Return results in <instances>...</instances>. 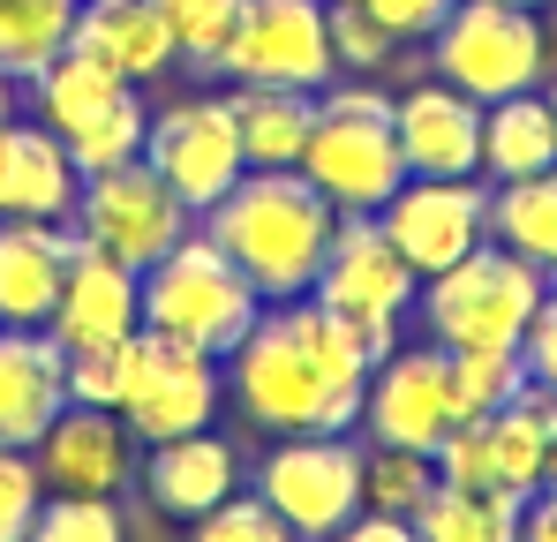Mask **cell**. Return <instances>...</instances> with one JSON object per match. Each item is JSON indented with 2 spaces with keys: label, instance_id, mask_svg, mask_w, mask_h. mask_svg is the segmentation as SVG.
Wrapping results in <instances>:
<instances>
[{
  "label": "cell",
  "instance_id": "cell-34",
  "mask_svg": "<svg viewBox=\"0 0 557 542\" xmlns=\"http://www.w3.org/2000/svg\"><path fill=\"white\" fill-rule=\"evenodd\" d=\"M188 542H301L257 490H234L226 505H211L203 520H188Z\"/></svg>",
  "mask_w": 557,
  "mask_h": 542
},
{
  "label": "cell",
  "instance_id": "cell-21",
  "mask_svg": "<svg viewBox=\"0 0 557 542\" xmlns=\"http://www.w3.org/2000/svg\"><path fill=\"white\" fill-rule=\"evenodd\" d=\"M69 407V347L53 332L0 324V445L30 452Z\"/></svg>",
  "mask_w": 557,
  "mask_h": 542
},
{
  "label": "cell",
  "instance_id": "cell-45",
  "mask_svg": "<svg viewBox=\"0 0 557 542\" xmlns=\"http://www.w3.org/2000/svg\"><path fill=\"white\" fill-rule=\"evenodd\" d=\"M520 8H543V0H520Z\"/></svg>",
  "mask_w": 557,
  "mask_h": 542
},
{
  "label": "cell",
  "instance_id": "cell-7",
  "mask_svg": "<svg viewBox=\"0 0 557 542\" xmlns=\"http://www.w3.org/2000/svg\"><path fill=\"white\" fill-rule=\"evenodd\" d=\"M38 121L61 136V151L76 159V174H106V167H128V159H144V128H151V113H144V84H128V76H113L98 53L84 46H69L38 84Z\"/></svg>",
  "mask_w": 557,
  "mask_h": 542
},
{
  "label": "cell",
  "instance_id": "cell-4",
  "mask_svg": "<svg viewBox=\"0 0 557 542\" xmlns=\"http://www.w3.org/2000/svg\"><path fill=\"white\" fill-rule=\"evenodd\" d=\"M257 317H264V294L242 279V264L203 226L144 271V324L166 332V340H188V347H203L219 361L249 340Z\"/></svg>",
  "mask_w": 557,
  "mask_h": 542
},
{
  "label": "cell",
  "instance_id": "cell-23",
  "mask_svg": "<svg viewBox=\"0 0 557 542\" xmlns=\"http://www.w3.org/2000/svg\"><path fill=\"white\" fill-rule=\"evenodd\" d=\"M76 159L46 121H0V219H76Z\"/></svg>",
  "mask_w": 557,
  "mask_h": 542
},
{
  "label": "cell",
  "instance_id": "cell-40",
  "mask_svg": "<svg viewBox=\"0 0 557 542\" xmlns=\"http://www.w3.org/2000/svg\"><path fill=\"white\" fill-rule=\"evenodd\" d=\"M324 542H422V535H414V520H399V513H370V505H362L339 535H324Z\"/></svg>",
  "mask_w": 557,
  "mask_h": 542
},
{
  "label": "cell",
  "instance_id": "cell-1",
  "mask_svg": "<svg viewBox=\"0 0 557 542\" xmlns=\"http://www.w3.org/2000/svg\"><path fill=\"white\" fill-rule=\"evenodd\" d=\"M370 369L376 355L362 324H347L339 309L301 294V301H264L249 340L226 355V392H234L242 422H257L272 438H339L362 422Z\"/></svg>",
  "mask_w": 557,
  "mask_h": 542
},
{
  "label": "cell",
  "instance_id": "cell-2",
  "mask_svg": "<svg viewBox=\"0 0 557 542\" xmlns=\"http://www.w3.org/2000/svg\"><path fill=\"white\" fill-rule=\"evenodd\" d=\"M332 226H339V211L317 196V181L301 167H249L203 211V234L242 264V279L264 301H301L317 286Z\"/></svg>",
  "mask_w": 557,
  "mask_h": 542
},
{
  "label": "cell",
  "instance_id": "cell-24",
  "mask_svg": "<svg viewBox=\"0 0 557 542\" xmlns=\"http://www.w3.org/2000/svg\"><path fill=\"white\" fill-rule=\"evenodd\" d=\"M76 46L98 53V61H106L113 76H128V84H159L166 69H182L159 0H84V15H76Z\"/></svg>",
  "mask_w": 557,
  "mask_h": 542
},
{
  "label": "cell",
  "instance_id": "cell-42",
  "mask_svg": "<svg viewBox=\"0 0 557 542\" xmlns=\"http://www.w3.org/2000/svg\"><path fill=\"white\" fill-rule=\"evenodd\" d=\"M8 113H15V84L0 76V121H8Z\"/></svg>",
  "mask_w": 557,
  "mask_h": 542
},
{
  "label": "cell",
  "instance_id": "cell-14",
  "mask_svg": "<svg viewBox=\"0 0 557 542\" xmlns=\"http://www.w3.org/2000/svg\"><path fill=\"white\" fill-rule=\"evenodd\" d=\"M219 76L278 90H324L339 76L332 61V0H242V23L226 38Z\"/></svg>",
  "mask_w": 557,
  "mask_h": 542
},
{
  "label": "cell",
  "instance_id": "cell-43",
  "mask_svg": "<svg viewBox=\"0 0 557 542\" xmlns=\"http://www.w3.org/2000/svg\"><path fill=\"white\" fill-rule=\"evenodd\" d=\"M543 490H557V445H550V475H543Z\"/></svg>",
  "mask_w": 557,
  "mask_h": 542
},
{
  "label": "cell",
  "instance_id": "cell-36",
  "mask_svg": "<svg viewBox=\"0 0 557 542\" xmlns=\"http://www.w3.org/2000/svg\"><path fill=\"white\" fill-rule=\"evenodd\" d=\"M46 505V482H38V459L15 445H0V542H30V520Z\"/></svg>",
  "mask_w": 557,
  "mask_h": 542
},
{
  "label": "cell",
  "instance_id": "cell-16",
  "mask_svg": "<svg viewBox=\"0 0 557 542\" xmlns=\"http://www.w3.org/2000/svg\"><path fill=\"white\" fill-rule=\"evenodd\" d=\"M376 226L392 234V249L422 279H437L445 264H460L467 249L490 242V188L467 174V181H430V174H407L392 188V204L376 211Z\"/></svg>",
  "mask_w": 557,
  "mask_h": 542
},
{
  "label": "cell",
  "instance_id": "cell-31",
  "mask_svg": "<svg viewBox=\"0 0 557 542\" xmlns=\"http://www.w3.org/2000/svg\"><path fill=\"white\" fill-rule=\"evenodd\" d=\"M166 30H174V61L188 76H219L226 61V38L242 23V0H159Z\"/></svg>",
  "mask_w": 557,
  "mask_h": 542
},
{
  "label": "cell",
  "instance_id": "cell-19",
  "mask_svg": "<svg viewBox=\"0 0 557 542\" xmlns=\"http://www.w3.org/2000/svg\"><path fill=\"white\" fill-rule=\"evenodd\" d=\"M46 332H53L69 355H76V347H121V340H136V332H144V271L113 264V257H98V249H76Z\"/></svg>",
  "mask_w": 557,
  "mask_h": 542
},
{
  "label": "cell",
  "instance_id": "cell-5",
  "mask_svg": "<svg viewBox=\"0 0 557 542\" xmlns=\"http://www.w3.org/2000/svg\"><path fill=\"white\" fill-rule=\"evenodd\" d=\"M550 294V271L512 257L505 242L467 249L460 264H445L437 279H422V324L437 347H520L535 309Z\"/></svg>",
  "mask_w": 557,
  "mask_h": 542
},
{
  "label": "cell",
  "instance_id": "cell-41",
  "mask_svg": "<svg viewBox=\"0 0 557 542\" xmlns=\"http://www.w3.org/2000/svg\"><path fill=\"white\" fill-rule=\"evenodd\" d=\"M520 542H557V490H535L520 513Z\"/></svg>",
  "mask_w": 557,
  "mask_h": 542
},
{
  "label": "cell",
  "instance_id": "cell-44",
  "mask_svg": "<svg viewBox=\"0 0 557 542\" xmlns=\"http://www.w3.org/2000/svg\"><path fill=\"white\" fill-rule=\"evenodd\" d=\"M543 98H550V113H557V84H550V90H543Z\"/></svg>",
  "mask_w": 557,
  "mask_h": 542
},
{
  "label": "cell",
  "instance_id": "cell-17",
  "mask_svg": "<svg viewBox=\"0 0 557 542\" xmlns=\"http://www.w3.org/2000/svg\"><path fill=\"white\" fill-rule=\"evenodd\" d=\"M38 459V482L46 490H76V497H121L136 482V430L113 415V407H84L69 399L53 415V430L30 445Z\"/></svg>",
  "mask_w": 557,
  "mask_h": 542
},
{
  "label": "cell",
  "instance_id": "cell-37",
  "mask_svg": "<svg viewBox=\"0 0 557 542\" xmlns=\"http://www.w3.org/2000/svg\"><path fill=\"white\" fill-rule=\"evenodd\" d=\"M121 384H128V340L121 347H76L69 355V399L121 415Z\"/></svg>",
  "mask_w": 557,
  "mask_h": 542
},
{
  "label": "cell",
  "instance_id": "cell-30",
  "mask_svg": "<svg viewBox=\"0 0 557 542\" xmlns=\"http://www.w3.org/2000/svg\"><path fill=\"white\" fill-rule=\"evenodd\" d=\"M453 355V399H460V422H482L497 407H512L528 392V361L520 347H445Z\"/></svg>",
  "mask_w": 557,
  "mask_h": 542
},
{
  "label": "cell",
  "instance_id": "cell-18",
  "mask_svg": "<svg viewBox=\"0 0 557 542\" xmlns=\"http://www.w3.org/2000/svg\"><path fill=\"white\" fill-rule=\"evenodd\" d=\"M392 128H399L407 174H430V181L482 174V106H474L467 90H453L445 76L399 90V98H392Z\"/></svg>",
  "mask_w": 557,
  "mask_h": 542
},
{
  "label": "cell",
  "instance_id": "cell-11",
  "mask_svg": "<svg viewBox=\"0 0 557 542\" xmlns=\"http://www.w3.org/2000/svg\"><path fill=\"white\" fill-rule=\"evenodd\" d=\"M144 167L182 196L188 211L203 219L234 181L249 174V151H242V121H234V98H211V90H188L166 98L144 128Z\"/></svg>",
  "mask_w": 557,
  "mask_h": 542
},
{
  "label": "cell",
  "instance_id": "cell-35",
  "mask_svg": "<svg viewBox=\"0 0 557 542\" xmlns=\"http://www.w3.org/2000/svg\"><path fill=\"white\" fill-rule=\"evenodd\" d=\"M392 46H399V38L376 23L362 0H332V61H339V69L370 76V69H384V61H392Z\"/></svg>",
  "mask_w": 557,
  "mask_h": 542
},
{
  "label": "cell",
  "instance_id": "cell-10",
  "mask_svg": "<svg viewBox=\"0 0 557 542\" xmlns=\"http://www.w3.org/2000/svg\"><path fill=\"white\" fill-rule=\"evenodd\" d=\"M226 399V369L219 355L166 340V332H136L128 340V384H121V422L136 430V445H166L188 430H211Z\"/></svg>",
  "mask_w": 557,
  "mask_h": 542
},
{
  "label": "cell",
  "instance_id": "cell-3",
  "mask_svg": "<svg viewBox=\"0 0 557 542\" xmlns=\"http://www.w3.org/2000/svg\"><path fill=\"white\" fill-rule=\"evenodd\" d=\"M301 174L317 181V196L355 219V211H384L392 188L407 181L399 159V128H392V98L376 84H324L317 90V128L301 151Z\"/></svg>",
  "mask_w": 557,
  "mask_h": 542
},
{
  "label": "cell",
  "instance_id": "cell-29",
  "mask_svg": "<svg viewBox=\"0 0 557 542\" xmlns=\"http://www.w3.org/2000/svg\"><path fill=\"white\" fill-rule=\"evenodd\" d=\"M490 242H505L528 264H557V167L528 181H497L490 188Z\"/></svg>",
  "mask_w": 557,
  "mask_h": 542
},
{
  "label": "cell",
  "instance_id": "cell-46",
  "mask_svg": "<svg viewBox=\"0 0 557 542\" xmlns=\"http://www.w3.org/2000/svg\"><path fill=\"white\" fill-rule=\"evenodd\" d=\"M550 286H557V264H550Z\"/></svg>",
  "mask_w": 557,
  "mask_h": 542
},
{
  "label": "cell",
  "instance_id": "cell-12",
  "mask_svg": "<svg viewBox=\"0 0 557 542\" xmlns=\"http://www.w3.org/2000/svg\"><path fill=\"white\" fill-rule=\"evenodd\" d=\"M550 445H557V392L528 384L512 407H497L482 422H453V438L437 445V482L535 497L550 475Z\"/></svg>",
  "mask_w": 557,
  "mask_h": 542
},
{
  "label": "cell",
  "instance_id": "cell-13",
  "mask_svg": "<svg viewBox=\"0 0 557 542\" xmlns=\"http://www.w3.org/2000/svg\"><path fill=\"white\" fill-rule=\"evenodd\" d=\"M362 459L370 452L355 445L347 430L339 438H278L264 452V467H257V497L301 542H324L362 513Z\"/></svg>",
  "mask_w": 557,
  "mask_h": 542
},
{
  "label": "cell",
  "instance_id": "cell-6",
  "mask_svg": "<svg viewBox=\"0 0 557 542\" xmlns=\"http://www.w3.org/2000/svg\"><path fill=\"white\" fill-rule=\"evenodd\" d=\"M430 69L453 90H467L474 106L535 90L543 69H550L543 8H520V0H453V15L430 30Z\"/></svg>",
  "mask_w": 557,
  "mask_h": 542
},
{
  "label": "cell",
  "instance_id": "cell-38",
  "mask_svg": "<svg viewBox=\"0 0 557 542\" xmlns=\"http://www.w3.org/2000/svg\"><path fill=\"white\" fill-rule=\"evenodd\" d=\"M362 8H370V15L392 30V38H399V46H414V38L430 46V30L453 15V0H362Z\"/></svg>",
  "mask_w": 557,
  "mask_h": 542
},
{
  "label": "cell",
  "instance_id": "cell-22",
  "mask_svg": "<svg viewBox=\"0 0 557 542\" xmlns=\"http://www.w3.org/2000/svg\"><path fill=\"white\" fill-rule=\"evenodd\" d=\"M234 490H242V452L219 430H188V438H166V445H144V497L166 520H203Z\"/></svg>",
  "mask_w": 557,
  "mask_h": 542
},
{
  "label": "cell",
  "instance_id": "cell-33",
  "mask_svg": "<svg viewBox=\"0 0 557 542\" xmlns=\"http://www.w3.org/2000/svg\"><path fill=\"white\" fill-rule=\"evenodd\" d=\"M30 542H128L121 497H76V490H46Z\"/></svg>",
  "mask_w": 557,
  "mask_h": 542
},
{
  "label": "cell",
  "instance_id": "cell-8",
  "mask_svg": "<svg viewBox=\"0 0 557 542\" xmlns=\"http://www.w3.org/2000/svg\"><path fill=\"white\" fill-rule=\"evenodd\" d=\"M309 294H317L324 309H339L347 324H362L370 355L384 361L392 347H399L407 309L422 301V271L392 249V234L376 226L370 211H355V219L332 226V249H324V271H317Z\"/></svg>",
  "mask_w": 557,
  "mask_h": 542
},
{
  "label": "cell",
  "instance_id": "cell-9",
  "mask_svg": "<svg viewBox=\"0 0 557 542\" xmlns=\"http://www.w3.org/2000/svg\"><path fill=\"white\" fill-rule=\"evenodd\" d=\"M69 226H76L84 249H98V257H113V264H128V271H151L174 242L196 234V211H188L144 159H128V167L84 174L76 219H69Z\"/></svg>",
  "mask_w": 557,
  "mask_h": 542
},
{
  "label": "cell",
  "instance_id": "cell-39",
  "mask_svg": "<svg viewBox=\"0 0 557 542\" xmlns=\"http://www.w3.org/2000/svg\"><path fill=\"white\" fill-rule=\"evenodd\" d=\"M520 361H528V384L557 392V286L543 294V309H535V324H528V340H520Z\"/></svg>",
  "mask_w": 557,
  "mask_h": 542
},
{
  "label": "cell",
  "instance_id": "cell-20",
  "mask_svg": "<svg viewBox=\"0 0 557 542\" xmlns=\"http://www.w3.org/2000/svg\"><path fill=\"white\" fill-rule=\"evenodd\" d=\"M76 249L84 242L69 219H0V324L46 332Z\"/></svg>",
  "mask_w": 557,
  "mask_h": 542
},
{
  "label": "cell",
  "instance_id": "cell-32",
  "mask_svg": "<svg viewBox=\"0 0 557 542\" xmlns=\"http://www.w3.org/2000/svg\"><path fill=\"white\" fill-rule=\"evenodd\" d=\"M430 490H437V459H430V452L370 445V459H362V505H370V513L414 520V513L430 505Z\"/></svg>",
  "mask_w": 557,
  "mask_h": 542
},
{
  "label": "cell",
  "instance_id": "cell-25",
  "mask_svg": "<svg viewBox=\"0 0 557 542\" xmlns=\"http://www.w3.org/2000/svg\"><path fill=\"white\" fill-rule=\"evenodd\" d=\"M557 167V113L543 90L482 106V174L490 181H528Z\"/></svg>",
  "mask_w": 557,
  "mask_h": 542
},
{
  "label": "cell",
  "instance_id": "cell-15",
  "mask_svg": "<svg viewBox=\"0 0 557 542\" xmlns=\"http://www.w3.org/2000/svg\"><path fill=\"white\" fill-rule=\"evenodd\" d=\"M460 422V399H453V355L430 340V347H392L370 369V392H362V430L370 445H399V452H430L453 438Z\"/></svg>",
  "mask_w": 557,
  "mask_h": 542
},
{
  "label": "cell",
  "instance_id": "cell-26",
  "mask_svg": "<svg viewBox=\"0 0 557 542\" xmlns=\"http://www.w3.org/2000/svg\"><path fill=\"white\" fill-rule=\"evenodd\" d=\"M234 121L249 167H301L309 128H317V90H278V84H234Z\"/></svg>",
  "mask_w": 557,
  "mask_h": 542
},
{
  "label": "cell",
  "instance_id": "cell-28",
  "mask_svg": "<svg viewBox=\"0 0 557 542\" xmlns=\"http://www.w3.org/2000/svg\"><path fill=\"white\" fill-rule=\"evenodd\" d=\"M520 513H528V497H512V490L437 482L430 505L414 513V535L422 542H520Z\"/></svg>",
  "mask_w": 557,
  "mask_h": 542
},
{
  "label": "cell",
  "instance_id": "cell-27",
  "mask_svg": "<svg viewBox=\"0 0 557 542\" xmlns=\"http://www.w3.org/2000/svg\"><path fill=\"white\" fill-rule=\"evenodd\" d=\"M84 0H0V76L38 84L69 46H76Z\"/></svg>",
  "mask_w": 557,
  "mask_h": 542
}]
</instances>
